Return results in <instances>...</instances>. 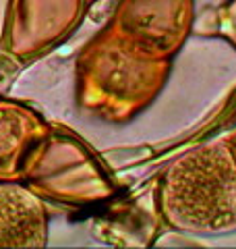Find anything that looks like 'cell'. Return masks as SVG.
Masks as SVG:
<instances>
[{"mask_svg": "<svg viewBox=\"0 0 236 249\" xmlns=\"http://www.w3.org/2000/svg\"><path fill=\"white\" fill-rule=\"evenodd\" d=\"M228 139H230V142H232V145L236 147V129L232 131V133H230V137H228Z\"/></svg>", "mask_w": 236, "mask_h": 249, "instance_id": "9c48e42d", "label": "cell"}, {"mask_svg": "<svg viewBox=\"0 0 236 249\" xmlns=\"http://www.w3.org/2000/svg\"><path fill=\"white\" fill-rule=\"evenodd\" d=\"M172 62L106 23L77 56V104L100 121L124 124L157 100Z\"/></svg>", "mask_w": 236, "mask_h": 249, "instance_id": "6da1fadb", "label": "cell"}, {"mask_svg": "<svg viewBox=\"0 0 236 249\" xmlns=\"http://www.w3.org/2000/svg\"><path fill=\"white\" fill-rule=\"evenodd\" d=\"M46 243V199L23 181H0V249H42Z\"/></svg>", "mask_w": 236, "mask_h": 249, "instance_id": "8992f818", "label": "cell"}, {"mask_svg": "<svg viewBox=\"0 0 236 249\" xmlns=\"http://www.w3.org/2000/svg\"><path fill=\"white\" fill-rule=\"evenodd\" d=\"M108 25L160 56L174 58L195 27L193 0H120Z\"/></svg>", "mask_w": 236, "mask_h": 249, "instance_id": "5b68a950", "label": "cell"}, {"mask_svg": "<svg viewBox=\"0 0 236 249\" xmlns=\"http://www.w3.org/2000/svg\"><path fill=\"white\" fill-rule=\"evenodd\" d=\"M153 204L168 231L193 237L236 232V147L214 139L180 154L153 185Z\"/></svg>", "mask_w": 236, "mask_h": 249, "instance_id": "7a4b0ae2", "label": "cell"}, {"mask_svg": "<svg viewBox=\"0 0 236 249\" xmlns=\"http://www.w3.org/2000/svg\"><path fill=\"white\" fill-rule=\"evenodd\" d=\"M21 181L42 199L91 208L116 197L118 183L100 154L62 123H50L21 170Z\"/></svg>", "mask_w": 236, "mask_h": 249, "instance_id": "3957f363", "label": "cell"}, {"mask_svg": "<svg viewBox=\"0 0 236 249\" xmlns=\"http://www.w3.org/2000/svg\"><path fill=\"white\" fill-rule=\"evenodd\" d=\"M197 34L222 37L236 50V0H224L211 13L195 21Z\"/></svg>", "mask_w": 236, "mask_h": 249, "instance_id": "ba28073f", "label": "cell"}, {"mask_svg": "<svg viewBox=\"0 0 236 249\" xmlns=\"http://www.w3.org/2000/svg\"><path fill=\"white\" fill-rule=\"evenodd\" d=\"M50 121L27 102L0 93V181H21V170Z\"/></svg>", "mask_w": 236, "mask_h": 249, "instance_id": "52a82bcc", "label": "cell"}, {"mask_svg": "<svg viewBox=\"0 0 236 249\" xmlns=\"http://www.w3.org/2000/svg\"><path fill=\"white\" fill-rule=\"evenodd\" d=\"M96 0H9L0 29V77L67 42Z\"/></svg>", "mask_w": 236, "mask_h": 249, "instance_id": "277c9868", "label": "cell"}]
</instances>
